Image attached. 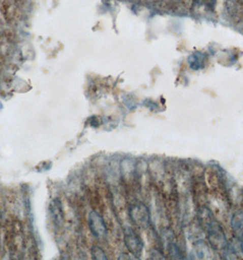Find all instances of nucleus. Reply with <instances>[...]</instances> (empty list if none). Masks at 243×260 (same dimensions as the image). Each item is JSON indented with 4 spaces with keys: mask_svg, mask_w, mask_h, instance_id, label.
<instances>
[{
    "mask_svg": "<svg viewBox=\"0 0 243 260\" xmlns=\"http://www.w3.org/2000/svg\"><path fill=\"white\" fill-rule=\"evenodd\" d=\"M193 256H194V258L206 259V258H210L211 252L206 243L203 240H198L197 242L194 243Z\"/></svg>",
    "mask_w": 243,
    "mask_h": 260,
    "instance_id": "nucleus-7",
    "label": "nucleus"
},
{
    "mask_svg": "<svg viewBox=\"0 0 243 260\" xmlns=\"http://www.w3.org/2000/svg\"><path fill=\"white\" fill-rule=\"evenodd\" d=\"M88 224L90 228V232L96 238H104L107 234L106 224L104 223V220L101 215L95 212L92 211L88 217Z\"/></svg>",
    "mask_w": 243,
    "mask_h": 260,
    "instance_id": "nucleus-4",
    "label": "nucleus"
},
{
    "mask_svg": "<svg viewBox=\"0 0 243 260\" xmlns=\"http://www.w3.org/2000/svg\"><path fill=\"white\" fill-rule=\"evenodd\" d=\"M50 213L51 219L53 221L55 225L62 226L64 222V212H63V206L59 199L52 200L50 204Z\"/></svg>",
    "mask_w": 243,
    "mask_h": 260,
    "instance_id": "nucleus-5",
    "label": "nucleus"
},
{
    "mask_svg": "<svg viewBox=\"0 0 243 260\" xmlns=\"http://www.w3.org/2000/svg\"><path fill=\"white\" fill-rule=\"evenodd\" d=\"M206 59L207 55L202 51H195L190 54L188 58V63L191 70L193 71H199L206 65Z\"/></svg>",
    "mask_w": 243,
    "mask_h": 260,
    "instance_id": "nucleus-6",
    "label": "nucleus"
},
{
    "mask_svg": "<svg viewBox=\"0 0 243 260\" xmlns=\"http://www.w3.org/2000/svg\"><path fill=\"white\" fill-rule=\"evenodd\" d=\"M217 0H193L194 9H202L206 12H213L215 10Z\"/></svg>",
    "mask_w": 243,
    "mask_h": 260,
    "instance_id": "nucleus-9",
    "label": "nucleus"
},
{
    "mask_svg": "<svg viewBox=\"0 0 243 260\" xmlns=\"http://www.w3.org/2000/svg\"><path fill=\"white\" fill-rule=\"evenodd\" d=\"M130 217L133 223L141 229H147L151 222L148 207L141 202H135L130 207Z\"/></svg>",
    "mask_w": 243,
    "mask_h": 260,
    "instance_id": "nucleus-2",
    "label": "nucleus"
},
{
    "mask_svg": "<svg viewBox=\"0 0 243 260\" xmlns=\"http://www.w3.org/2000/svg\"><path fill=\"white\" fill-rule=\"evenodd\" d=\"M231 229L235 236L239 238L243 233V210H238L235 212L234 215L231 217Z\"/></svg>",
    "mask_w": 243,
    "mask_h": 260,
    "instance_id": "nucleus-8",
    "label": "nucleus"
},
{
    "mask_svg": "<svg viewBox=\"0 0 243 260\" xmlns=\"http://www.w3.org/2000/svg\"><path fill=\"white\" fill-rule=\"evenodd\" d=\"M239 247H240V250L242 252L243 255V233L240 237L239 238Z\"/></svg>",
    "mask_w": 243,
    "mask_h": 260,
    "instance_id": "nucleus-11",
    "label": "nucleus"
},
{
    "mask_svg": "<svg viewBox=\"0 0 243 260\" xmlns=\"http://www.w3.org/2000/svg\"><path fill=\"white\" fill-rule=\"evenodd\" d=\"M203 228L206 229L207 241L209 243L212 249L217 252L224 253L229 246V242L220 222L213 218Z\"/></svg>",
    "mask_w": 243,
    "mask_h": 260,
    "instance_id": "nucleus-1",
    "label": "nucleus"
},
{
    "mask_svg": "<svg viewBox=\"0 0 243 260\" xmlns=\"http://www.w3.org/2000/svg\"><path fill=\"white\" fill-rule=\"evenodd\" d=\"M124 238L128 251L135 257H141L144 249V243L135 230L129 226H126L124 230Z\"/></svg>",
    "mask_w": 243,
    "mask_h": 260,
    "instance_id": "nucleus-3",
    "label": "nucleus"
},
{
    "mask_svg": "<svg viewBox=\"0 0 243 260\" xmlns=\"http://www.w3.org/2000/svg\"><path fill=\"white\" fill-rule=\"evenodd\" d=\"M93 257L95 259H107V256L104 254V250L99 247L93 248Z\"/></svg>",
    "mask_w": 243,
    "mask_h": 260,
    "instance_id": "nucleus-10",
    "label": "nucleus"
}]
</instances>
